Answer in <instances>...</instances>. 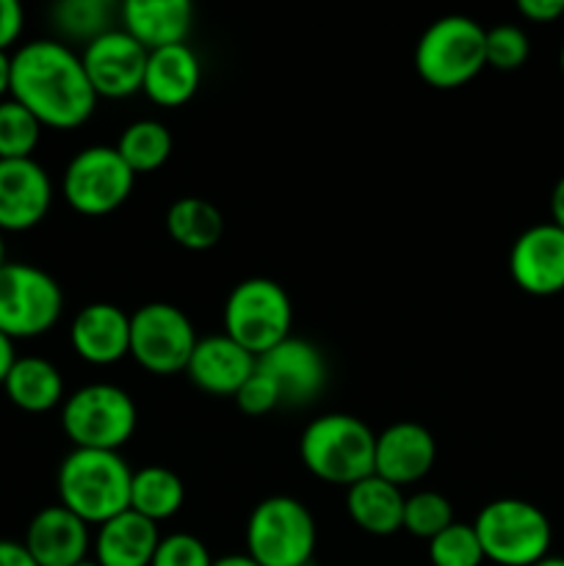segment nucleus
<instances>
[{"label": "nucleus", "mask_w": 564, "mask_h": 566, "mask_svg": "<svg viewBox=\"0 0 564 566\" xmlns=\"http://www.w3.org/2000/svg\"><path fill=\"white\" fill-rule=\"evenodd\" d=\"M130 464L116 451L75 448L59 468L61 506L97 528L130 509Z\"/></svg>", "instance_id": "f03ea898"}, {"label": "nucleus", "mask_w": 564, "mask_h": 566, "mask_svg": "<svg viewBox=\"0 0 564 566\" xmlns=\"http://www.w3.org/2000/svg\"><path fill=\"white\" fill-rule=\"evenodd\" d=\"M315 542L313 514L296 497H265L249 514L247 556L260 566H310Z\"/></svg>", "instance_id": "423d86ee"}, {"label": "nucleus", "mask_w": 564, "mask_h": 566, "mask_svg": "<svg viewBox=\"0 0 564 566\" xmlns=\"http://www.w3.org/2000/svg\"><path fill=\"white\" fill-rule=\"evenodd\" d=\"M53 182L33 158L0 160V232L33 230L48 216Z\"/></svg>", "instance_id": "2eb2a0df"}, {"label": "nucleus", "mask_w": 564, "mask_h": 566, "mask_svg": "<svg viewBox=\"0 0 564 566\" xmlns=\"http://www.w3.org/2000/svg\"><path fill=\"white\" fill-rule=\"evenodd\" d=\"M551 221L564 230V177H558L551 191Z\"/></svg>", "instance_id": "58836bf2"}, {"label": "nucleus", "mask_w": 564, "mask_h": 566, "mask_svg": "<svg viewBox=\"0 0 564 566\" xmlns=\"http://www.w3.org/2000/svg\"><path fill=\"white\" fill-rule=\"evenodd\" d=\"M487 66L501 72L520 70L529 61L531 44L523 28L518 25H495L487 31Z\"/></svg>", "instance_id": "2f4dec72"}, {"label": "nucleus", "mask_w": 564, "mask_h": 566, "mask_svg": "<svg viewBox=\"0 0 564 566\" xmlns=\"http://www.w3.org/2000/svg\"><path fill=\"white\" fill-rule=\"evenodd\" d=\"M254 365L258 357L221 332V335L199 337L186 374L199 390L210 396H236L243 381L254 374Z\"/></svg>", "instance_id": "6ab92c4d"}, {"label": "nucleus", "mask_w": 564, "mask_h": 566, "mask_svg": "<svg viewBox=\"0 0 564 566\" xmlns=\"http://www.w3.org/2000/svg\"><path fill=\"white\" fill-rule=\"evenodd\" d=\"M404 503L407 497L401 495L398 486L379 475L357 481L346 492L348 517L370 536H393L404 528Z\"/></svg>", "instance_id": "5701e85b"}, {"label": "nucleus", "mask_w": 564, "mask_h": 566, "mask_svg": "<svg viewBox=\"0 0 564 566\" xmlns=\"http://www.w3.org/2000/svg\"><path fill=\"white\" fill-rule=\"evenodd\" d=\"M509 274L531 296H556L564 291V230L553 221L520 232L509 252Z\"/></svg>", "instance_id": "4468645a"}, {"label": "nucleus", "mask_w": 564, "mask_h": 566, "mask_svg": "<svg viewBox=\"0 0 564 566\" xmlns=\"http://www.w3.org/2000/svg\"><path fill=\"white\" fill-rule=\"evenodd\" d=\"M138 409L130 392L116 385H86L61 407V429L75 448L116 451L133 437Z\"/></svg>", "instance_id": "6e6552de"}, {"label": "nucleus", "mask_w": 564, "mask_h": 566, "mask_svg": "<svg viewBox=\"0 0 564 566\" xmlns=\"http://www.w3.org/2000/svg\"><path fill=\"white\" fill-rule=\"evenodd\" d=\"M518 11L525 20L545 25V22L564 17V0H520Z\"/></svg>", "instance_id": "c9c22d12"}, {"label": "nucleus", "mask_w": 564, "mask_h": 566, "mask_svg": "<svg viewBox=\"0 0 564 566\" xmlns=\"http://www.w3.org/2000/svg\"><path fill=\"white\" fill-rule=\"evenodd\" d=\"M39 136H42V125L31 111H25L14 99L0 103V160L31 158Z\"/></svg>", "instance_id": "c85d7f7f"}, {"label": "nucleus", "mask_w": 564, "mask_h": 566, "mask_svg": "<svg viewBox=\"0 0 564 566\" xmlns=\"http://www.w3.org/2000/svg\"><path fill=\"white\" fill-rule=\"evenodd\" d=\"M429 562L431 566H481L484 553L473 525L453 523L429 539Z\"/></svg>", "instance_id": "7c9ffc66"}, {"label": "nucleus", "mask_w": 564, "mask_h": 566, "mask_svg": "<svg viewBox=\"0 0 564 566\" xmlns=\"http://www.w3.org/2000/svg\"><path fill=\"white\" fill-rule=\"evenodd\" d=\"M3 390L22 412H50L64 398V379L50 359L17 357L6 376Z\"/></svg>", "instance_id": "b1692460"}, {"label": "nucleus", "mask_w": 564, "mask_h": 566, "mask_svg": "<svg viewBox=\"0 0 564 566\" xmlns=\"http://www.w3.org/2000/svg\"><path fill=\"white\" fill-rule=\"evenodd\" d=\"M197 340L191 318L175 304L149 302L130 315V357L149 374L186 370Z\"/></svg>", "instance_id": "9d476101"}, {"label": "nucleus", "mask_w": 564, "mask_h": 566, "mask_svg": "<svg viewBox=\"0 0 564 566\" xmlns=\"http://www.w3.org/2000/svg\"><path fill=\"white\" fill-rule=\"evenodd\" d=\"M64 310L61 285L31 263L0 269V332L11 340H31L53 329Z\"/></svg>", "instance_id": "1a4fd4ad"}, {"label": "nucleus", "mask_w": 564, "mask_h": 566, "mask_svg": "<svg viewBox=\"0 0 564 566\" xmlns=\"http://www.w3.org/2000/svg\"><path fill=\"white\" fill-rule=\"evenodd\" d=\"M182 501H186V486L169 468L149 464L133 473L130 512L142 514L149 523L158 525L160 520L175 517L182 509Z\"/></svg>", "instance_id": "a878e982"}, {"label": "nucleus", "mask_w": 564, "mask_h": 566, "mask_svg": "<svg viewBox=\"0 0 564 566\" xmlns=\"http://www.w3.org/2000/svg\"><path fill=\"white\" fill-rule=\"evenodd\" d=\"M166 230L171 241L188 252H208L221 241L224 219L213 202L199 197H182L166 213Z\"/></svg>", "instance_id": "393cba45"}, {"label": "nucleus", "mask_w": 564, "mask_h": 566, "mask_svg": "<svg viewBox=\"0 0 564 566\" xmlns=\"http://www.w3.org/2000/svg\"><path fill=\"white\" fill-rule=\"evenodd\" d=\"M448 525H453V509L440 492H415L404 503V531L418 539H435Z\"/></svg>", "instance_id": "c756f323"}, {"label": "nucleus", "mask_w": 564, "mask_h": 566, "mask_svg": "<svg viewBox=\"0 0 564 566\" xmlns=\"http://www.w3.org/2000/svg\"><path fill=\"white\" fill-rule=\"evenodd\" d=\"M116 6L108 0H64L55 3L50 17H53V28L61 33L66 42H83L92 44L94 39L103 33L114 31Z\"/></svg>", "instance_id": "cd10ccee"}, {"label": "nucleus", "mask_w": 564, "mask_h": 566, "mask_svg": "<svg viewBox=\"0 0 564 566\" xmlns=\"http://www.w3.org/2000/svg\"><path fill=\"white\" fill-rule=\"evenodd\" d=\"M202 81V64L194 48L171 44V48L153 50L144 70L142 92L164 108H180L197 94Z\"/></svg>", "instance_id": "412c9836"}, {"label": "nucleus", "mask_w": 564, "mask_h": 566, "mask_svg": "<svg viewBox=\"0 0 564 566\" xmlns=\"http://www.w3.org/2000/svg\"><path fill=\"white\" fill-rule=\"evenodd\" d=\"M534 566H564V558L547 556V558H542V562H540V564H534Z\"/></svg>", "instance_id": "79ce46f5"}, {"label": "nucleus", "mask_w": 564, "mask_h": 566, "mask_svg": "<svg viewBox=\"0 0 564 566\" xmlns=\"http://www.w3.org/2000/svg\"><path fill=\"white\" fill-rule=\"evenodd\" d=\"M6 263H9V260H6V243H3V232H0V269H3Z\"/></svg>", "instance_id": "37998d69"}, {"label": "nucleus", "mask_w": 564, "mask_h": 566, "mask_svg": "<svg viewBox=\"0 0 564 566\" xmlns=\"http://www.w3.org/2000/svg\"><path fill=\"white\" fill-rule=\"evenodd\" d=\"M0 566H39L22 542L0 539Z\"/></svg>", "instance_id": "e433bc0d"}, {"label": "nucleus", "mask_w": 564, "mask_h": 566, "mask_svg": "<svg viewBox=\"0 0 564 566\" xmlns=\"http://www.w3.org/2000/svg\"><path fill=\"white\" fill-rule=\"evenodd\" d=\"M487 28L462 14L431 22L415 44V70L429 86L459 88L487 66Z\"/></svg>", "instance_id": "39448f33"}, {"label": "nucleus", "mask_w": 564, "mask_h": 566, "mask_svg": "<svg viewBox=\"0 0 564 566\" xmlns=\"http://www.w3.org/2000/svg\"><path fill=\"white\" fill-rule=\"evenodd\" d=\"M293 304L285 287L265 276L238 282L224 302V335L252 357L291 337Z\"/></svg>", "instance_id": "0eeeda50"}, {"label": "nucleus", "mask_w": 564, "mask_h": 566, "mask_svg": "<svg viewBox=\"0 0 564 566\" xmlns=\"http://www.w3.org/2000/svg\"><path fill=\"white\" fill-rule=\"evenodd\" d=\"M437 459V442L426 426L415 420L387 426L382 434H376L374 453V475L390 481L393 486L415 484L424 479Z\"/></svg>", "instance_id": "dca6fc26"}, {"label": "nucleus", "mask_w": 564, "mask_h": 566, "mask_svg": "<svg viewBox=\"0 0 564 566\" xmlns=\"http://www.w3.org/2000/svg\"><path fill=\"white\" fill-rule=\"evenodd\" d=\"M558 66H562V72H564V44H562V53H558Z\"/></svg>", "instance_id": "a18cd8bd"}, {"label": "nucleus", "mask_w": 564, "mask_h": 566, "mask_svg": "<svg viewBox=\"0 0 564 566\" xmlns=\"http://www.w3.org/2000/svg\"><path fill=\"white\" fill-rule=\"evenodd\" d=\"M376 434L365 420L346 412L318 415L299 440L302 464L326 484L352 486L374 475Z\"/></svg>", "instance_id": "7ed1b4c3"}, {"label": "nucleus", "mask_w": 564, "mask_h": 566, "mask_svg": "<svg viewBox=\"0 0 564 566\" xmlns=\"http://www.w3.org/2000/svg\"><path fill=\"white\" fill-rule=\"evenodd\" d=\"M473 528L484 558L498 566H534L551 553V520L540 506L520 497L487 503Z\"/></svg>", "instance_id": "20e7f679"}, {"label": "nucleus", "mask_w": 564, "mask_h": 566, "mask_svg": "<svg viewBox=\"0 0 564 566\" xmlns=\"http://www.w3.org/2000/svg\"><path fill=\"white\" fill-rule=\"evenodd\" d=\"M25 25V11L17 0H0V53L11 48L20 39Z\"/></svg>", "instance_id": "f704fd0d"}, {"label": "nucleus", "mask_w": 564, "mask_h": 566, "mask_svg": "<svg viewBox=\"0 0 564 566\" xmlns=\"http://www.w3.org/2000/svg\"><path fill=\"white\" fill-rule=\"evenodd\" d=\"M9 94L39 125L55 130L81 127L97 105L81 55L61 39H33L11 55Z\"/></svg>", "instance_id": "f257e3e1"}, {"label": "nucleus", "mask_w": 564, "mask_h": 566, "mask_svg": "<svg viewBox=\"0 0 564 566\" xmlns=\"http://www.w3.org/2000/svg\"><path fill=\"white\" fill-rule=\"evenodd\" d=\"M75 566H100V564L94 562V558H86V562H81V564H75Z\"/></svg>", "instance_id": "c03bdc74"}, {"label": "nucleus", "mask_w": 564, "mask_h": 566, "mask_svg": "<svg viewBox=\"0 0 564 566\" xmlns=\"http://www.w3.org/2000/svg\"><path fill=\"white\" fill-rule=\"evenodd\" d=\"M119 17L122 31L130 33L147 53L186 44L194 28V6L188 0H127Z\"/></svg>", "instance_id": "aec40b11"}, {"label": "nucleus", "mask_w": 564, "mask_h": 566, "mask_svg": "<svg viewBox=\"0 0 564 566\" xmlns=\"http://www.w3.org/2000/svg\"><path fill=\"white\" fill-rule=\"evenodd\" d=\"M70 343L83 363H119L130 354V315L108 302L86 304L72 321Z\"/></svg>", "instance_id": "f3484780"}, {"label": "nucleus", "mask_w": 564, "mask_h": 566, "mask_svg": "<svg viewBox=\"0 0 564 566\" xmlns=\"http://www.w3.org/2000/svg\"><path fill=\"white\" fill-rule=\"evenodd\" d=\"M213 566H260L254 558H249L247 553H232V556L213 558Z\"/></svg>", "instance_id": "a19ab883"}, {"label": "nucleus", "mask_w": 564, "mask_h": 566, "mask_svg": "<svg viewBox=\"0 0 564 566\" xmlns=\"http://www.w3.org/2000/svg\"><path fill=\"white\" fill-rule=\"evenodd\" d=\"M258 374L274 381L280 407H304L324 392L330 381V365L318 346L302 337H288L280 346L258 357Z\"/></svg>", "instance_id": "ddd939ff"}, {"label": "nucleus", "mask_w": 564, "mask_h": 566, "mask_svg": "<svg viewBox=\"0 0 564 566\" xmlns=\"http://www.w3.org/2000/svg\"><path fill=\"white\" fill-rule=\"evenodd\" d=\"M22 545L39 566H75L86 562L92 536H88V525L59 503V506L42 509L28 523Z\"/></svg>", "instance_id": "a211bd4d"}, {"label": "nucleus", "mask_w": 564, "mask_h": 566, "mask_svg": "<svg viewBox=\"0 0 564 566\" xmlns=\"http://www.w3.org/2000/svg\"><path fill=\"white\" fill-rule=\"evenodd\" d=\"M149 566H213V556L194 534H171L158 542Z\"/></svg>", "instance_id": "473e14b6"}, {"label": "nucleus", "mask_w": 564, "mask_h": 566, "mask_svg": "<svg viewBox=\"0 0 564 566\" xmlns=\"http://www.w3.org/2000/svg\"><path fill=\"white\" fill-rule=\"evenodd\" d=\"M147 59V50L122 28H114V31L97 36L81 53L83 70H86L97 99H125L142 92Z\"/></svg>", "instance_id": "f8f14e48"}, {"label": "nucleus", "mask_w": 564, "mask_h": 566, "mask_svg": "<svg viewBox=\"0 0 564 566\" xmlns=\"http://www.w3.org/2000/svg\"><path fill=\"white\" fill-rule=\"evenodd\" d=\"M14 359H17L14 340H11V337H6L3 332H0V387H3V381H6V376H9Z\"/></svg>", "instance_id": "4c0bfd02"}, {"label": "nucleus", "mask_w": 564, "mask_h": 566, "mask_svg": "<svg viewBox=\"0 0 564 566\" xmlns=\"http://www.w3.org/2000/svg\"><path fill=\"white\" fill-rule=\"evenodd\" d=\"M11 92V55L0 53V103H3V94Z\"/></svg>", "instance_id": "ea45409f"}, {"label": "nucleus", "mask_w": 564, "mask_h": 566, "mask_svg": "<svg viewBox=\"0 0 564 566\" xmlns=\"http://www.w3.org/2000/svg\"><path fill=\"white\" fill-rule=\"evenodd\" d=\"M232 398H236L238 409H241L243 415H252V418H263V415L274 412V409L280 407V392H276L274 381L265 379L263 374H258V368H254V374L243 381L241 390Z\"/></svg>", "instance_id": "72a5a7b5"}, {"label": "nucleus", "mask_w": 564, "mask_h": 566, "mask_svg": "<svg viewBox=\"0 0 564 566\" xmlns=\"http://www.w3.org/2000/svg\"><path fill=\"white\" fill-rule=\"evenodd\" d=\"M136 175L116 147H86L66 164L64 199L81 216H108L130 199Z\"/></svg>", "instance_id": "9b49d317"}, {"label": "nucleus", "mask_w": 564, "mask_h": 566, "mask_svg": "<svg viewBox=\"0 0 564 566\" xmlns=\"http://www.w3.org/2000/svg\"><path fill=\"white\" fill-rule=\"evenodd\" d=\"M158 542V525L127 509L97 528L94 562L100 566H149Z\"/></svg>", "instance_id": "4be33fe9"}, {"label": "nucleus", "mask_w": 564, "mask_h": 566, "mask_svg": "<svg viewBox=\"0 0 564 566\" xmlns=\"http://www.w3.org/2000/svg\"><path fill=\"white\" fill-rule=\"evenodd\" d=\"M171 147H175V142H171L169 127L158 119L133 122L122 130L119 142H116V153L130 166L133 175L158 171L169 160Z\"/></svg>", "instance_id": "bb28decb"}]
</instances>
